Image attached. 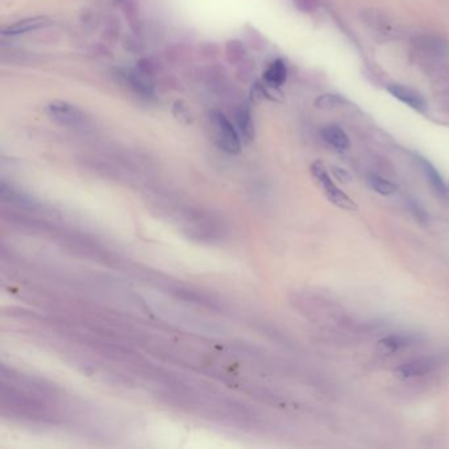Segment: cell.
Returning <instances> with one entry per match:
<instances>
[{
  "instance_id": "6da1fadb",
  "label": "cell",
  "mask_w": 449,
  "mask_h": 449,
  "mask_svg": "<svg viewBox=\"0 0 449 449\" xmlns=\"http://www.w3.org/2000/svg\"><path fill=\"white\" fill-rule=\"evenodd\" d=\"M311 174L315 178V181L321 186V190L325 194L327 199L332 205H335L338 209H347V211L357 209L356 202H353V199L348 196V194L344 193L343 190H340L337 187L331 176L328 174L325 166L321 162L316 161L311 165Z\"/></svg>"
},
{
  "instance_id": "7a4b0ae2",
  "label": "cell",
  "mask_w": 449,
  "mask_h": 449,
  "mask_svg": "<svg viewBox=\"0 0 449 449\" xmlns=\"http://www.w3.org/2000/svg\"><path fill=\"white\" fill-rule=\"evenodd\" d=\"M209 123L218 145L229 154H238L241 150V140L233 124L223 113H209Z\"/></svg>"
},
{
  "instance_id": "3957f363",
  "label": "cell",
  "mask_w": 449,
  "mask_h": 449,
  "mask_svg": "<svg viewBox=\"0 0 449 449\" xmlns=\"http://www.w3.org/2000/svg\"><path fill=\"white\" fill-rule=\"evenodd\" d=\"M48 113L54 122L69 128H83L89 123L87 116L80 108L66 102H51L48 106Z\"/></svg>"
},
{
  "instance_id": "277c9868",
  "label": "cell",
  "mask_w": 449,
  "mask_h": 449,
  "mask_svg": "<svg viewBox=\"0 0 449 449\" xmlns=\"http://www.w3.org/2000/svg\"><path fill=\"white\" fill-rule=\"evenodd\" d=\"M439 367V361L435 357H420L407 361L395 369V376L401 380H410L430 374Z\"/></svg>"
},
{
  "instance_id": "5b68a950",
  "label": "cell",
  "mask_w": 449,
  "mask_h": 449,
  "mask_svg": "<svg viewBox=\"0 0 449 449\" xmlns=\"http://www.w3.org/2000/svg\"><path fill=\"white\" fill-rule=\"evenodd\" d=\"M387 91L395 99L407 104L413 110H417L419 113H423L427 110L426 99L414 89H410L407 86L398 84V83H393V84L387 86Z\"/></svg>"
},
{
  "instance_id": "8992f818",
  "label": "cell",
  "mask_w": 449,
  "mask_h": 449,
  "mask_svg": "<svg viewBox=\"0 0 449 449\" xmlns=\"http://www.w3.org/2000/svg\"><path fill=\"white\" fill-rule=\"evenodd\" d=\"M48 24V17H28V19H23L20 21H16V23H14L11 25H7L5 28H3L1 34L4 37L20 36V34H25V33L33 32V31H37L40 28H44Z\"/></svg>"
},
{
  "instance_id": "52a82bcc",
  "label": "cell",
  "mask_w": 449,
  "mask_h": 449,
  "mask_svg": "<svg viewBox=\"0 0 449 449\" xmlns=\"http://www.w3.org/2000/svg\"><path fill=\"white\" fill-rule=\"evenodd\" d=\"M321 137L323 140L336 149L338 152H345L351 148V140L345 130L338 127L336 124H328L321 129Z\"/></svg>"
},
{
  "instance_id": "ba28073f",
  "label": "cell",
  "mask_w": 449,
  "mask_h": 449,
  "mask_svg": "<svg viewBox=\"0 0 449 449\" xmlns=\"http://www.w3.org/2000/svg\"><path fill=\"white\" fill-rule=\"evenodd\" d=\"M419 165H420V169H422L424 176H426V179L431 185L433 192L437 195L443 196V198H447L448 196V187H447L444 179L439 174V172L435 169L433 163L430 161L420 157L419 159Z\"/></svg>"
},
{
  "instance_id": "9c48e42d",
  "label": "cell",
  "mask_w": 449,
  "mask_h": 449,
  "mask_svg": "<svg viewBox=\"0 0 449 449\" xmlns=\"http://www.w3.org/2000/svg\"><path fill=\"white\" fill-rule=\"evenodd\" d=\"M264 80L272 87H281L288 80V67L282 60H275L264 73Z\"/></svg>"
},
{
  "instance_id": "30bf717a",
  "label": "cell",
  "mask_w": 449,
  "mask_h": 449,
  "mask_svg": "<svg viewBox=\"0 0 449 449\" xmlns=\"http://www.w3.org/2000/svg\"><path fill=\"white\" fill-rule=\"evenodd\" d=\"M411 337L406 335H390V336L384 337L378 341L377 348L378 351L384 354H393V353L400 352L403 348L408 347L411 344Z\"/></svg>"
},
{
  "instance_id": "8fae6325",
  "label": "cell",
  "mask_w": 449,
  "mask_h": 449,
  "mask_svg": "<svg viewBox=\"0 0 449 449\" xmlns=\"http://www.w3.org/2000/svg\"><path fill=\"white\" fill-rule=\"evenodd\" d=\"M417 47L426 53H430L431 56H446L449 53V45L447 41H444L440 37L435 36H423L417 40Z\"/></svg>"
},
{
  "instance_id": "7c38bea8",
  "label": "cell",
  "mask_w": 449,
  "mask_h": 449,
  "mask_svg": "<svg viewBox=\"0 0 449 449\" xmlns=\"http://www.w3.org/2000/svg\"><path fill=\"white\" fill-rule=\"evenodd\" d=\"M236 122L242 137L246 141H251L255 136V126L252 120V113L248 106H241L239 108V111L236 113Z\"/></svg>"
},
{
  "instance_id": "4fadbf2b",
  "label": "cell",
  "mask_w": 449,
  "mask_h": 449,
  "mask_svg": "<svg viewBox=\"0 0 449 449\" xmlns=\"http://www.w3.org/2000/svg\"><path fill=\"white\" fill-rule=\"evenodd\" d=\"M368 182H369L370 187L380 195L389 196L397 192V186L393 182H390L389 179L382 178V176H377V174H370Z\"/></svg>"
},
{
  "instance_id": "5bb4252c",
  "label": "cell",
  "mask_w": 449,
  "mask_h": 449,
  "mask_svg": "<svg viewBox=\"0 0 449 449\" xmlns=\"http://www.w3.org/2000/svg\"><path fill=\"white\" fill-rule=\"evenodd\" d=\"M343 104V99L338 95H334V94H325V95H321L315 100V106L321 110H335L338 106Z\"/></svg>"
},
{
  "instance_id": "9a60e30c",
  "label": "cell",
  "mask_w": 449,
  "mask_h": 449,
  "mask_svg": "<svg viewBox=\"0 0 449 449\" xmlns=\"http://www.w3.org/2000/svg\"><path fill=\"white\" fill-rule=\"evenodd\" d=\"M332 173H334L335 178L338 179L341 183H348V182L352 181V176H351L345 169H343V168H337V166H335V168L332 169Z\"/></svg>"
},
{
  "instance_id": "2e32d148",
  "label": "cell",
  "mask_w": 449,
  "mask_h": 449,
  "mask_svg": "<svg viewBox=\"0 0 449 449\" xmlns=\"http://www.w3.org/2000/svg\"><path fill=\"white\" fill-rule=\"evenodd\" d=\"M174 111H179L178 113H176L178 117H181V119H186L187 123L190 122V119H189V117H190V113H189V110L186 108V106H183V103H181V102L176 103Z\"/></svg>"
},
{
  "instance_id": "e0dca14e",
  "label": "cell",
  "mask_w": 449,
  "mask_h": 449,
  "mask_svg": "<svg viewBox=\"0 0 449 449\" xmlns=\"http://www.w3.org/2000/svg\"><path fill=\"white\" fill-rule=\"evenodd\" d=\"M297 4L303 11H312L316 5V0H297Z\"/></svg>"
}]
</instances>
